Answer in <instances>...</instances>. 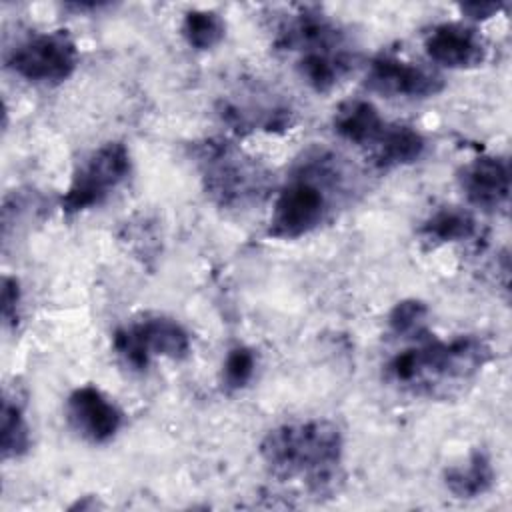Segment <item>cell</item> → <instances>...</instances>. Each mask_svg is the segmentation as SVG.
Wrapping results in <instances>:
<instances>
[{"instance_id":"obj_1","label":"cell","mask_w":512,"mask_h":512,"mask_svg":"<svg viewBox=\"0 0 512 512\" xmlns=\"http://www.w3.org/2000/svg\"><path fill=\"white\" fill-rule=\"evenodd\" d=\"M490 358L492 348L474 334L438 340L424 332L386 362L384 378L418 396H446L470 382Z\"/></svg>"},{"instance_id":"obj_2","label":"cell","mask_w":512,"mask_h":512,"mask_svg":"<svg viewBox=\"0 0 512 512\" xmlns=\"http://www.w3.org/2000/svg\"><path fill=\"white\" fill-rule=\"evenodd\" d=\"M260 458L280 480H298L314 494L336 488L344 458L340 428L322 418L272 428L260 442Z\"/></svg>"},{"instance_id":"obj_3","label":"cell","mask_w":512,"mask_h":512,"mask_svg":"<svg viewBox=\"0 0 512 512\" xmlns=\"http://www.w3.org/2000/svg\"><path fill=\"white\" fill-rule=\"evenodd\" d=\"M348 176L342 160L330 150L312 148L302 154L272 204L268 234L296 240L314 232L332 214Z\"/></svg>"},{"instance_id":"obj_4","label":"cell","mask_w":512,"mask_h":512,"mask_svg":"<svg viewBox=\"0 0 512 512\" xmlns=\"http://www.w3.org/2000/svg\"><path fill=\"white\" fill-rule=\"evenodd\" d=\"M198 166L206 194L222 208L260 202L268 188V172L230 142L208 140L198 146Z\"/></svg>"},{"instance_id":"obj_5","label":"cell","mask_w":512,"mask_h":512,"mask_svg":"<svg viewBox=\"0 0 512 512\" xmlns=\"http://www.w3.org/2000/svg\"><path fill=\"white\" fill-rule=\"evenodd\" d=\"M130 152L122 142H106L92 150L74 170L60 198L64 214H80L102 204L130 174Z\"/></svg>"},{"instance_id":"obj_6","label":"cell","mask_w":512,"mask_h":512,"mask_svg":"<svg viewBox=\"0 0 512 512\" xmlns=\"http://www.w3.org/2000/svg\"><path fill=\"white\" fill-rule=\"evenodd\" d=\"M112 346L120 360L142 372L152 356L184 360L190 354V334L174 318L162 314H146L144 318L120 326L112 336Z\"/></svg>"},{"instance_id":"obj_7","label":"cell","mask_w":512,"mask_h":512,"mask_svg":"<svg viewBox=\"0 0 512 512\" xmlns=\"http://www.w3.org/2000/svg\"><path fill=\"white\" fill-rule=\"evenodd\" d=\"M78 66V48L66 30L40 32L10 50L6 68L26 82L54 86L68 80Z\"/></svg>"},{"instance_id":"obj_8","label":"cell","mask_w":512,"mask_h":512,"mask_svg":"<svg viewBox=\"0 0 512 512\" xmlns=\"http://www.w3.org/2000/svg\"><path fill=\"white\" fill-rule=\"evenodd\" d=\"M366 86L388 98H430L444 90V78L422 64L398 56H376L366 72Z\"/></svg>"},{"instance_id":"obj_9","label":"cell","mask_w":512,"mask_h":512,"mask_svg":"<svg viewBox=\"0 0 512 512\" xmlns=\"http://www.w3.org/2000/svg\"><path fill=\"white\" fill-rule=\"evenodd\" d=\"M66 420L86 442L106 444L122 428L124 414L100 388L86 384L66 398Z\"/></svg>"},{"instance_id":"obj_10","label":"cell","mask_w":512,"mask_h":512,"mask_svg":"<svg viewBox=\"0 0 512 512\" xmlns=\"http://www.w3.org/2000/svg\"><path fill=\"white\" fill-rule=\"evenodd\" d=\"M276 48L310 54V52H332L346 50L344 30L322 14L318 8H298L294 14H288L276 30Z\"/></svg>"},{"instance_id":"obj_11","label":"cell","mask_w":512,"mask_h":512,"mask_svg":"<svg viewBox=\"0 0 512 512\" xmlns=\"http://www.w3.org/2000/svg\"><path fill=\"white\" fill-rule=\"evenodd\" d=\"M468 204L484 212H504L510 200V164L502 156H478L458 174Z\"/></svg>"},{"instance_id":"obj_12","label":"cell","mask_w":512,"mask_h":512,"mask_svg":"<svg viewBox=\"0 0 512 512\" xmlns=\"http://www.w3.org/2000/svg\"><path fill=\"white\" fill-rule=\"evenodd\" d=\"M424 48L432 62L450 70L476 68L486 58V42L480 32L460 22L434 26L424 40Z\"/></svg>"},{"instance_id":"obj_13","label":"cell","mask_w":512,"mask_h":512,"mask_svg":"<svg viewBox=\"0 0 512 512\" xmlns=\"http://www.w3.org/2000/svg\"><path fill=\"white\" fill-rule=\"evenodd\" d=\"M426 150L424 136L406 124H386L378 140L368 148V158L378 170H392L412 164Z\"/></svg>"},{"instance_id":"obj_14","label":"cell","mask_w":512,"mask_h":512,"mask_svg":"<svg viewBox=\"0 0 512 512\" xmlns=\"http://www.w3.org/2000/svg\"><path fill=\"white\" fill-rule=\"evenodd\" d=\"M386 124L388 122L380 116L378 108L362 98L340 104L332 120L334 132L342 140L364 150H368L378 140Z\"/></svg>"},{"instance_id":"obj_15","label":"cell","mask_w":512,"mask_h":512,"mask_svg":"<svg viewBox=\"0 0 512 512\" xmlns=\"http://www.w3.org/2000/svg\"><path fill=\"white\" fill-rule=\"evenodd\" d=\"M354 56L348 50L310 52L298 56L296 70L300 78L318 94H326L352 70Z\"/></svg>"},{"instance_id":"obj_16","label":"cell","mask_w":512,"mask_h":512,"mask_svg":"<svg viewBox=\"0 0 512 512\" xmlns=\"http://www.w3.org/2000/svg\"><path fill=\"white\" fill-rule=\"evenodd\" d=\"M494 466L486 450L476 448L466 462L444 470V484L456 498H478L494 484Z\"/></svg>"},{"instance_id":"obj_17","label":"cell","mask_w":512,"mask_h":512,"mask_svg":"<svg viewBox=\"0 0 512 512\" xmlns=\"http://www.w3.org/2000/svg\"><path fill=\"white\" fill-rule=\"evenodd\" d=\"M418 234L430 246L466 242L478 234V222L466 208L442 206L422 222Z\"/></svg>"},{"instance_id":"obj_18","label":"cell","mask_w":512,"mask_h":512,"mask_svg":"<svg viewBox=\"0 0 512 512\" xmlns=\"http://www.w3.org/2000/svg\"><path fill=\"white\" fill-rule=\"evenodd\" d=\"M32 446L30 426L24 414V402L14 392L12 396L6 392L0 410V450L4 460L22 458Z\"/></svg>"},{"instance_id":"obj_19","label":"cell","mask_w":512,"mask_h":512,"mask_svg":"<svg viewBox=\"0 0 512 512\" xmlns=\"http://www.w3.org/2000/svg\"><path fill=\"white\" fill-rule=\"evenodd\" d=\"M180 32L190 48L210 50L222 42L226 24L214 10H190L182 20Z\"/></svg>"},{"instance_id":"obj_20","label":"cell","mask_w":512,"mask_h":512,"mask_svg":"<svg viewBox=\"0 0 512 512\" xmlns=\"http://www.w3.org/2000/svg\"><path fill=\"white\" fill-rule=\"evenodd\" d=\"M428 320V306L420 300H402L388 314V328L398 338H418L424 332Z\"/></svg>"},{"instance_id":"obj_21","label":"cell","mask_w":512,"mask_h":512,"mask_svg":"<svg viewBox=\"0 0 512 512\" xmlns=\"http://www.w3.org/2000/svg\"><path fill=\"white\" fill-rule=\"evenodd\" d=\"M256 372V354L248 346H234L228 350L222 364V382L228 390L244 388Z\"/></svg>"},{"instance_id":"obj_22","label":"cell","mask_w":512,"mask_h":512,"mask_svg":"<svg viewBox=\"0 0 512 512\" xmlns=\"http://www.w3.org/2000/svg\"><path fill=\"white\" fill-rule=\"evenodd\" d=\"M2 322L4 326H16L18 308H20V284L12 276L2 278V294H0Z\"/></svg>"},{"instance_id":"obj_23","label":"cell","mask_w":512,"mask_h":512,"mask_svg":"<svg viewBox=\"0 0 512 512\" xmlns=\"http://www.w3.org/2000/svg\"><path fill=\"white\" fill-rule=\"evenodd\" d=\"M502 8H504V4H500V2H464V4H460V12L472 20L492 18Z\"/></svg>"}]
</instances>
